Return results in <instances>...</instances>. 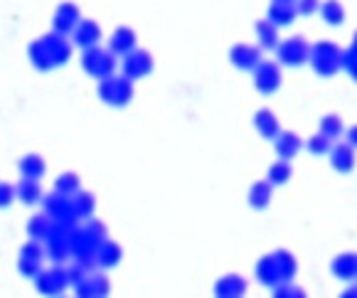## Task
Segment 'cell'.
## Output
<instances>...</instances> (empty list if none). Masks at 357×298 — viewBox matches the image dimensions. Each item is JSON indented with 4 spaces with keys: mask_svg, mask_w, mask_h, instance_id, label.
<instances>
[{
    "mask_svg": "<svg viewBox=\"0 0 357 298\" xmlns=\"http://www.w3.org/2000/svg\"><path fill=\"white\" fill-rule=\"evenodd\" d=\"M291 173H294V170H291V163L281 158V161H276L271 167H268L266 180H268L271 185H284V183H289Z\"/></svg>",
    "mask_w": 357,
    "mask_h": 298,
    "instance_id": "cell-28",
    "label": "cell"
},
{
    "mask_svg": "<svg viewBox=\"0 0 357 298\" xmlns=\"http://www.w3.org/2000/svg\"><path fill=\"white\" fill-rule=\"evenodd\" d=\"M321 133H326L331 141H337V138L345 133V126H342V119L337 114H328L321 119Z\"/></svg>",
    "mask_w": 357,
    "mask_h": 298,
    "instance_id": "cell-29",
    "label": "cell"
},
{
    "mask_svg": "<svg viewBox=\"0 0 357 298\" xmlns=\"http://www.w3.org/2000/svg\"><path fill=\"white\" fill-rule=\"evenodd\" d=\"M296 10H298V15L308 17L321 10V3H318V0H296Z\"/></svg>",
    "mask_w": 357,
    "mask_h": 298,
    "instance_id": "cell-37",
    "label": "cell"
},
{
    "mask_svg": "<svg viewBox=\"0 0 357 298\" xmlns=\"http://www.w3.org/2000/svg\"><path fill=\"white\" fill-rule=\"evenodd\" d=\"M109 50L114 54H126L131 52V50H136V32L131 30V27H119V30H114V35H111L109 40Z\"/></svg>",
    "mask_w": 357,
    "mask_h": 298,
    "instance_id": "cell-19",
    "label": "cell"
},
{
    "mask_svg": "<svg viewBox=\"0 0 357 298\" xmlns=\"http://www.w3.org/2000/svg\"><path fill=\"white\" fill-rule=\"evenodd\" d=\"M333 274H335L337 278H342V281H350V278H357V254H340V257H335V262H333Z\"/></svg>",
    "mask_w": 357,
    "mask_h": 298,
    "instance_id": "cell-23",
    "label": "cell"
},
{
    "mask_svg": "<svg viewBox=\"0 0 357 298\" xmlns=\"http://www.w3.org/2000/svg\"><path fill=\"white\" fill-rule=\"evenodd\" d=\"M231 64L236 69H244V72H254L261 62V47H254V45H236L229 52Z\"/></svg>",
    "mask_w": 357,
    "mask_h": 298,
    "instance_id": "cell-10",
    "label": "cell"
},
{
    "mask_svg": "<svg viewBox=\"0 0 357 298\" xmlns=\"http://www.w3.org/2000/svg\"><path fill=\"white\" fill-rule=\"evenodd\" d=\"M294 276H296V259L284 249L266 254V257H261L257 264V278L268 288L279 286V283H286V281H294Z\"/></svg>",
    "mask_w": 357,
    "mask_h": 298,
    "instance_id": "cell-2",
    "label": "cell"
},
{
    "mask_svg": "<svg viewBox=\"0 0 357 298\" xmlns=\"http://www.w3.org/2000/svg\"><path fill=\"white\" fill-rule=\"evenodd\" d=\"M308 62L313 64V69L318 74L331 77V74H335L337 69L342 67V52L337 45H333V42H318V45L310 47Z\"/></svg>",
    "mask_w": 357,
    "mask_h": 298,
    "instance_id": "cell-4",
    "label": "cell"
},
{
    "mask_svg": "<svg viewBox=\"0 0 357 298\" xmlns=\"http://www.w3.org/2000/svg\"><path fill=\"white\" fill-rule=\"evenodd\" d=\"M82 22V13H79L77 6L72 3H64V6L57 8L54 13V32H62V35H69L74 32V27Z\"/></svg>",
    "mask_w": 357,
    "mask_h": 298,
    "instance_id": "cell-13",
    "label": "cell"
},
{
    "mask_svg": "<svg viewBox=\"0 0 357 298\" xmlns=\"http://www.w3.org/2000/svg\"><path fill=\"white\" fill-rule=\"evenodd\" d=\"M271 291H273V296H279V298H289V296H303V291H301V288H296L291 281L279 283V286H273Z\"/></svg>",
    "mask_w": 357,
    "mask_h": 298,
    "instance_id": "cell-36",
    "label": "cell"
},
{
    "mask_svg": "<svg viewBox=\"0 0 357 298\" xmlns=\"http://www.w3.org/2000/svg\"><path fill=\"white\" fill-rule=\"evenodd\" d=\"M72 40L74 45H79L82 50H89V47H96L101 42V27L96 25L94 20H82L72 32Z\"/></svg>",
    "mask_w": 357,
    "mask_h": 298,
    "instance_id": "cell-12",
    "label": "cell"
},
{
    "mask_svg": "<svg viewBox=\"0 0 357 298\" xmlns=\"http://www.w3.org/2000/svg\"><path fill=\"white\" fill-rule=\"evenodd\" d=\"M254 128H257L264 138H268V141H273V138L281 133V124L271 109H261L254 114Z\"/></svg>",
    "mask_w": 357,
    "mask_h": 298,
    "instance_id": "cell-15",
    "label": "cell"
},
{
    "mask_svg": "<svg viewBox=\"0 0 357 298\" xmlns=\"http://www.w3.org/2000/svg\"><path fill=\"white\" fill-rule=\"evenodd\" d=\"M273 185L268 183V180H264V183H254L252 190H249V204L257 209H264L268 207V202H271V195H273Z\"/></svg>",
    "mask_w": 357,
    "mask_h": 298,
    "instance_id": "cell-24",
    "label": "cell"
},
{
    "mask_svg": "<svg viewBox=\"0 0 357 298\" xmlns=\"http://www.w3.org/2000/svg\"><path fill=\"white\" fill-rule=\"evenodd\" d=\"M321 15L328 25H342V20H345V8L340 6V0H326L321 6Z\"/></svg>",
    "mask_w": 357,
    "mask_h": 298,
    "instance_id": "cell-27",
    "label": "cell"
},
{
    "mask_svg": "<svg viewBox=\"0 0 357 298\" xmlns=\"http://www.w3.org/2000/svg\"><path fill=\"white\" fill-rule=\"evenodd\" d=\"M352 47H357V35H355V45H352Z\"/></svg>",
    "mask_w": 357,
    "mask_h": 298,
    "instance_id": "cell-43",
    "label": "cell"
},
{
    "mask_svg": "<svg viewBox=\"0 0 357 298\" xmlns=\"http://www.w3.org/2000/svg\"><path fill=\"white\" fill-rule=\"evenodd\" d=\"M121 262V246L114 244V241L104 239L99 246H96V264L104 269H111Z\"/></svg>",
    "mask_w": 357,
    "mask_h": 298,
    "instance_id": "cell-22",
    "label": "cell"
},
{
    "mask_svg": "<svg viewBox=\"0 0 357 298\" xmlns=\"http://www.w3.org/2000/svg\"><path fill=\"white\" fill-rule=\"evenodd\" d=\"M215 293L222 298H236V296H244L247 293V281H244L239 274H227L217 281Z\"/></svg>",
    "mask_w": 357,
    "mask_h": 298,
    "instance_id": "cell-17",
    "label": "cell"
},
{
    "mask_svg": "<svg viewBox=\"0 0 357 298\" xmlns=\"http://www.w3.org/2000/svg\"><path fill=\"white\" fill-rule=\"evenodd\" d=\"M328 156H331V165L335 167L337 173H350L352 167H355V148L347 141L333 146Z\"/></svg>",
    "mask_w": 357,
    "mask_h": 298,
    "instance_id": "cell-14",
    "label": "cell"
},
{
    "mask_svg": "<svg viewBox=\"0 0 357 298\" xmlns=\"http://www.w3.org/2000/svg\"><path fill=\"white\" fill-rule=\"evenodd\" d=\"M40 267H43V257H30V254H20V271L25 276H35L40 274Z\"/></svg>",
    "mask_w": 357,
    "mask_h": 298,
    "instance_id": "cell-34",
    "label": "cell"
},
{
    "mask_svg": "<svg viewBox=\"0 0 357 298\" xmlns=\"http://www.w3.org/2000/svg\"><path fill=\"white\" fill-rule=\"evenodd\" d=\"M79 296H106L109 293V281L101 274H86L79 283H74Z\"/></svg>",
    "mask_w": 357,
    "mask_h": 298,
    "instance_id": "cell-18",
    "label": "cell"
},
{
    "mask_svg": "<svg viewBox=\"0 0 357 298\" xmlns=\"http://www.w3.org/2000/svg\"><path fill=\"white\" fill-rule=\"evenodd\" d=\"M84 232H86V237H89V239L94 241L96 246H99L101 241L106 239V230H104V225H99V222H89V225L84 227Z\"/></svg>",
    "mask_w": 357,
    "mask_h": 298,
    "instance_id": "cell-35",
    "label": "cell"
},
{
    "mask_svg": "<svg viewBox=\"0 0 357 298\" xmlns=\"http://www.w3.org/2000/svg\"><path fill=\"white\" fill-rule=\"evenodd\" d=\"M273 3H296V0H273Z\"/></svg>",
    "mask_w": 357,
    "mask_h": 298,
    "instance_id": "cell-42",
    "label": "cell"
},
{
    "mask_svg": "<svg viewBox=\"0 0 357 298\" xmlns=\"http://www.w3.org/2000/svg\"><path fill=\"white\" fill-rule=\"evenodd\" d=\"M99 96L109 106H126L133 99V79H128L126 74L123 77L109 74L99 79Z\"/></svg>",
    "mask_w": 357,
    "mask_h": 298,
    "instance_id": "cell-3",
    "label": "cell"
},
{
    "mask_svg": "<svg viewBox=\"0 0 357 298\" xmlns=\"http://www.w3.org/2000/svg\"><path fill=\"white\" fill-rule=\"evenodd\" d=\"M345 296H355V298H357V286H350V288H347Z\"/></svg>",
    "mask_w": 357,
    "mask_h": 298,
    "instance_id": "cell-41",
    "label": "cell"
},
{
    "mask_svg": "<svg viewBox=\"0 0 357 298\" xmlns=\"http://www.w3.org/2000/svg\"><path fill=\"white\" fill-rule=\"evenodd\" d=\"M259 37V47L261 50H276L279 47V25H273L271 20H259L257 27H254Z\"/></svg>",
    "mask_w": 357,
    "mask_h": 298,
    "instance_id": "cell-20",
    "label": "cell"
},
{
    "mask_svg": "<svg viewBox=\"0 0 357 298\" xmlns=\"http://www.w3.org/2000/svg\"><path fill=\"white\" fill-rule=\"evenodd\" d=\"M17 198L25 204H35L43 198V188H40V180L35 178H22L20 185H17Z\"/></svg>",
    "mask_w": 357,
    "mask_h": 298,
    "instance_id": "cell-25",
    "label": "cell"
},
{
    "mask_svg": "<svg viewBox=\"0 0 357 298\" xmlns=\"http://www.w3.org/2000/svg\"><path fill=\"white\" fill-rule=\"evenodd\" d=\"M20 170H22V178H35L40 180L45 175V170H47V165H45V161L40 156H25L20 161Z\"/></svg>",
    "mask_w": 357,
    "mask_h": 298,
    "instance_id": "cell-26",
    "label": "cell"
},
{
    "mask_svg": "<svg viewBox=\"0 0 357 298\" xmlns=\"http://www.w3.org/2000/svg\"><path fill=\"white\" fill-rule=\"evenodd\" d=\"M67 283H69V274L64 269H50L45 274L43 271L37 274V291L50 293V296L62 293L67 288Z\"/></svg>",
    "mask_w": 357,
    "mask_h": 298,
    "instance_id": "cell-11",
    "label": "cell"
},
{
    "mask_svg": "<svg viewBox=\"0 0 357 298\" xmlns=\"http://www.w3.org/2000/svg\"><path fill=\"white\" fill-rule=\"evenodd\" d=\"M72 202H74V215L79 217H91V212H94V198H91L89 193H77L72 195Z\"/></svg>",
    "mask_w": 357,
    "mask_h": 298,
    "instance_id": "cell-31",
    "label": "cell"
},
{
    "mask_svg": "<svg viewBox=\"0 0 357 298\" xmlns=\"http://www.w3.org/2000/svg\"><path fill=\"white\" fill-rule=\"evenodd\" d=\"M45 212H47L52 220L64 222V225H72V222L77 220L72 198H69V195L57 193V190H54L50 198H45Z\"/></svg>",
    "mask_w": 357,
    "mask_h": 298,
    "instance_id": "cell-8",
    "label": "cell"
},
{
    "mask_svg": "<svg viewBox=\"0 0 357 298\" xmlns=\"http://www.w3.org/2000/svg\"><path fill=\"white\" fill-rule=\"evenodd\" d=\"M273 148H276L279 158H284V161H291V158H296L301 153V148H303V141H301V138L296 136L294 131H281L279 136L273 138Z\"/></svg>",
    "mask_w": 357,
    "mask_h": 298,
    "instance_id": "cell-16",
    "label": "cell"
},
{
    "mask_svg": "<svg viewBox=\"0 0 357 298\" xmlns=\"http://www.w3.org/2000/svg\"><path fill=\"white\" fill-rule=\"evenodd\" d=\"M82 67H84L86 74H91L94 79H104L109 74L116 72V59L111 50H101L99 45L96 47L84 50V57H82Z\"/></svg>",
    "mask_w": 357,
    "mask_h": 298,
    "instance_id": "cell-5",
    "label": "cell"
},
{
    "mask_svg": "<svg viewBox=\"0 0 357 298\" xmlns=\"http://www.w3.org/2000/svg\"><path fill=\"white\" fill-rule=\"evenodd\" d=\"M276 54H279V62L281 64H289V67H298V64L308 62V57H310V45L301 35H296V37H289V40L279 42V47H276Z\"/></svg>",
    "mask_w": 357,
    "mask_h": 298,
    "instance_id": "cell-6",
    "label": "cell"
},
{
    "mask_svg": "<svg viewBox=\"0 0 357 298\" xmlns=\"http://www.w3.org/2000/svg\"><path fill=\"white\" fill-rule=\"evenodd\" d=\"M52 217L45 212V215H37L30 220V225H27V232H30V237H35V239H47L50 230H52Z\"/></svg>",
    "mask_w": 357,
    "mask_h": 298,
    "instance_id": "cell-30",
    "label": "cell"
},
{
    "mask_svg": "<svg viewBox=\"0 0 357 298\" xmlns=\"http://www.w3.org/2000/svg\"><path fill=\"white\" fill-rule=\"evenodd\" d=\"M153 72V57L146 50H131L123 54V74L128 79H143Z\"/></svg>",
    "mask_w": 357,
    "mask_h": 298,
    "instance_id": "cell-9",
    "label": "cell"
},
{
    "mask_svg": "<svg viewBox=\"0 0 357 298\" xmlns=\"http://www.w3.org/2000/svg\"><path fill=\"white\" fill-rule=\"evenodd\" d=\"M345 136H347V143H350L352 148H357V124L355 126H350L345 131Z\"/></svg>",
    "mask_w": 357,
    "mask_h": 298,
    "instance_id": "cell-40",
    "label": "cell"
},
{
    "mask_svg": "<svg viewBox=\"0 0 357 298\" xmlns=\"http://www.w3.org/2000/svg\"><path fill=\"white\" fill-rule=\"evenodd\" d=\"M72 54V45L64 40L62 32H52V35H45L40 40H35L30 45V59L37 69H52L64 64Z\"/></svg>",
    "mask_w": 357,
    "mask_h": 298,
    "instance_id": "cell-1",
    "label": "cell"
},
{
    "mask_svg": "<svg viewBox=\"0 0 357 298\" xmlns=\"http://www.w3.org/2000/svg\"><path fill=\"white\" fill-rule=\"evenodd\" d=\"M331 148H333V141L326 133H315L308 141V151L315 153V156H326V153H331Z\"/></svg>",
    "mask_w": 357,
    "mask_h": 298,
    "instance_id": "cell-33",
    "label": "cell"
},
{
    "mask_svg": "<svg viewBox=\"0 0 357 298\" xmlns=\"http://www.w3.org/2000/svg\"><path fill=\"white\" fill-rule=\"evenodd\" d=\"M15 198H17V188H13V185H6V183H0V207H8V204H10Z\"/></svg>",
    "mask_w": 357,
    "mask_h": 298,
    "instance_id": "cell-38",
    "label": "cell"
},
{
    "mask_svg": "<svg viewBox=\"0 0 357 298\" xmlns=\"http://www.w3.org/2000/svg\"><path fill=\"white\" fill-rule=\"evenodd\" d=\"M296 15H298L296 3H271V8H268V20L279 27L291 25L296 20Z\"/></svg>",
    "mask_w": 357,
    "mask_h": 298,
    "instance_id": "cell-21",
    "label": "cell"
},
{
    "mask_svg": "<svg viewBox=\"0 0 357 298\" xmlns=\"http://www.w3.org/2000/svg\"><path fill=\"white\" fill-rule=\"evenodd\" d=\"M67 274H69V283H79V281H82V278L86 276V267H82V264L77 262V267L69 269Z\"/></svg>",
    "mask_w": 357,
    "mask_h": 298,
    "instance_id": "cell-39",
    "label": "cell"
},
{
    "mask_svg": "<svg viewBox=\"0 0 357 298\" xmlns=\"http://www.w3.org/2000/svg\"><path fill=\"white\" fill-rule=\"evenodd\" d=\"M54 190L57 193H62V195H77L79 193V178L74 173H64V175H59L57 178V185H54Z\"/></svg>",
    "mask_w": 357,
    "mask_h": 298,
    "instance_id": "cell-32",
    "label": "cell"
},
{
    "mask_svg": "<svg viewBox=\"0 0 357 298\" xmlns=\"http://www.w3.org/2000/svg\"><path fill=\"white\" fill-rule=\"evenodd\" d=\"M254 87L261 94H273L281 87V67L271 59H261L254 69Z\"/></svg>",
    "mask_w": 357,
    "mask_h": 298,
    "instance_id": "cell-7",
    "label": "cell"
}]
</instances>
